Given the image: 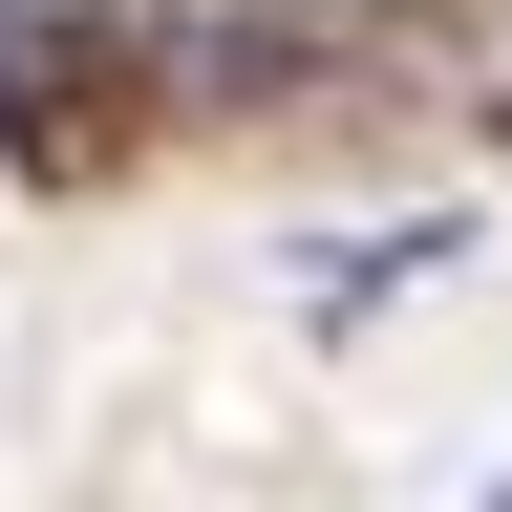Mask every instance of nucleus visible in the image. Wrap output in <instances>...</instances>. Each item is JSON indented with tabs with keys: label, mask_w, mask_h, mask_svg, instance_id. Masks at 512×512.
Instances as JSON below:
<instances>
[{
	"label": "nucleus",
	"mask_w": 512,
	"mask_h": 512,
	"mask_svg": "<svg viewBox=\"0 0 512 512\" xmlns=\"http://www.w3.org/2000/svg\"><path fill=\"white\" fill-rule=\"evenodd\" d=\"M171 128V22L150 0H0V171L22 192H107Z\"/></svg>",
	"instance_id": "obj_1"
},
{
	"label": "nucleus",
	"mask_w": 512,
	"mask_h": 512,
	"mask_svg": "<svg viewBox=\"0 0 512 512\" xmlns=\"http://www.w3.org/2000/svg\"><path fill=\"white\" fill-rule=\"evenodd\" d=\"M427 22H470V0H278V22L214 43V107H278L299 64H363V43H427Z\"/></svg>",
	"instance_id": "obj_2"
}]
</instances>
